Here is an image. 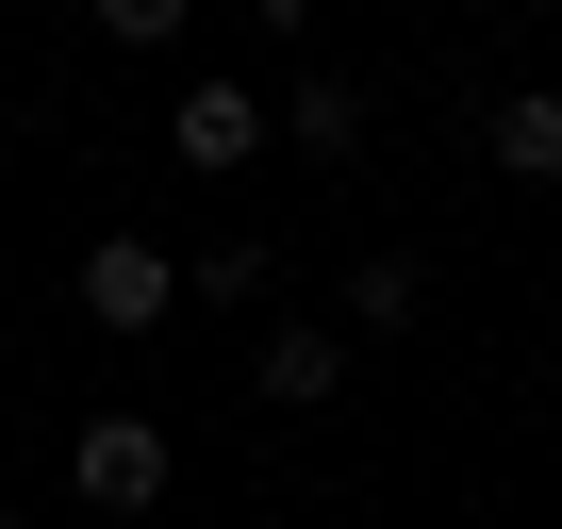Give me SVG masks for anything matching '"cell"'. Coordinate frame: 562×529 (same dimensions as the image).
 I'll list each match as a JSON object with an SVG mask.
<instances>
[{
	"mask_svg": "<svg viewBox=\"0 0 562 529\" xmlns=\"http://www.w3.org/2000/svg\"><path fill=\"white\" fill-rule=\"evenodd\" d=\"M67 480H83V513H149L166 496V414H83Z\"/></svg>",
	"mask_w": 562,
	"mask_h": 529,
	"instance_id": "obj_1",
	"label": "cell"
},
{
	"mask_svg": "<svg viewBox=\"0 0 562 529\" xmlns=\"http://www.w3.org/2000/svg\"><path fill=\"white\" fill-rule=\"evenodd\" d=\"M83 315H100V331H166V315H182V264H166L149 232H100V248H83Z\"/></svg>",
	"mask_w": 562,
	"mask_h": 529,
	"instance_id": "obj_2",
	"label": "cell"
},
{
	"mask_svg": "<svg viewBox=\"0 0 562 529\" xmlns=\"http://www.w3.org/2000/svg\"><path fill=\"white\" fill-rule=\"evenodd\" d=\"M166 149H182L199 182H232V166L265 149V100H248V83H182V116H166Z\"/></svg>",
	"mask_w": 562,
	"mask_h": 529,
	"instance_id": "obj_3",
	"label": "cell"
},
{
	"mask_svg": "<svg viewBox=\"0 0 562 529\" xmlns=\"http://www.w3.org/2000/svg\"><path fill=\"white\" fill-rule=\"evenodd\" d=\"M265 397H281V414H315V397H348V348H331L315 315H281V331H265Z\"/></svg>",
	"mask_w": 562,
	"mask_h": 529,
	"instance_id": "obj_4",
	"label": "cell"
},
{
	"mask_svg": "<svg viewBox=\"0 0 562 529\" xmlns=\"http://www.w3.org/2000/svg\"><path fill=\"white\" fill-rule=\"evenodd\" d=\"M480 149H496L513 182H562V83H529V100H496V116H480Z\"/></svg>",
	"mask_w": 562,
	"mask_h": 529,
	"instance_id": "obj_5",
	"label": "cell"
},
{
	"mask_svg": "<svg viewBox=\"0 0 562 529\" xmlns=\"http://www.w3.org/2000/svg\"><path fill=\"white\" fill-rule=\"evenodd\" d=\"M265 282H281V248H265V232H215V248L182 264V299H265Z\"/></svg>",
	"mask_w": 562,
	"mask_h": 529,
	"instance_id": "obj_6",
	"label": "cell"
},
{
	"mask_svg": "<svg viewBox=\"0 0 562 529\" xmlns=\"http://www.w3.org/2000/svg\"><path fill=\"white\" fill-rule=\"evenodd\" d=\"M414 299H430V264H414V248H381V264H348V315H364V331H414Z\"/></svg>",
	"mask_w": 562,
	"mask_h": 529,
	"instance_id": "obj_7",
	"label": "cell"
},
{
	"mask_svg": "<svg viewBox=\"0 0 562 529\" xmlns=\"http://www.w3.org/2000/svg\"><path fill=\"white\" fill-rule=\"evenodd\" d=\"M281 133H299V149H364V83H348V67H315V83H299V116H281Z\"/></svg>",
	"mask_w": 562,
	"mask_h": 529,
	"instance_id": "obj_8",
	"label": "cell"
},
{
	"mask_svg": "<svg viewBox=\"0 0 562 529\" xmlns=\"http://www.w3.org/2000/svg\"><path fill=\"white\" fill-rule=\"evenodd\" d=\"M83 18H100V34H116V50H166V34H182V18H199V0H83Z\"/></svg>",
	"mask_w": 562,
	"mask_h": 529,
	"instance_id": "obj_9",
	"label": "cell"
},
{
	"mask_svg": "<svg viewBox=\"0 0 562 529\" xmlns=\"http://www.w3.org/2000/svg\"><path fill=\"white\" fill-rule=\"evenodd\" d=\"M248 18H265V34H299V18H315V0H248Z\"/></svg>",
	"mask_w": 562,
	"mask_h": 529,
	"instance_id": "obj_10",
	"label": "cell"
},
{
	"mask_svg": "<svg viewBox=\"0 0 562 529\" xmlns=\"http://www.w3.org/2000/svg\"><path fill=\"white\" fill-rule=\"evenodd\" d=\"M447 18H496V0H447Z\"/></svg>",
	"mask_w": 562,
	"mask_h": 529,
	"instance_id": "obj_11",
	"label": "cell"
},
{
	"mask_svg": "<svg viewBox=\"0 0 562 529\" xmlns=\"http://www.w3.org/2000/svg\"><path fill=\"white\" fill-rule=\"evenodd\" d=\"M0 529H18V496H0Z\"/></svg>",
	"mask_w": 562,
	"mask_h": 529,
	"instance_id": "obj_12",
	"label": "cell"
}]
</instances>
